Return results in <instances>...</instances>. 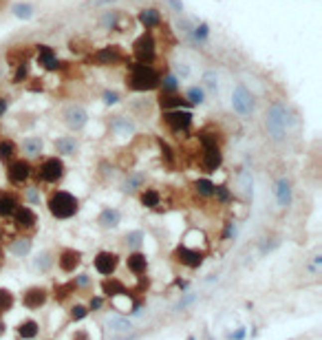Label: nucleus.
<instances>
[{
	"label": "nucleus",
	"instance_id": "obj_1",
	"mask_svg": "<svg viewBox=\"0 0 322 340\" xmlns=\"http://www.w3.org/2000/svg\"><path fill=\"white\" fill-rule=\"evenodd\" d=\"M47 208H49V212L53 219L64 221V219H71V216L78 214L80 201L71 192H66V190H53L47 199Z\"/></svg>",
	"mask_w": 322,
	"mask_h": 340
},
{
	"label": "nucleus",
	"instance_id": "obj_2",
	"mask_svg": "<svg viewBox=\"0 0 322 340\" xmlns=\"http://www.w3.org/2000/svg\"><path fill=\"white\" fill-rule=\"evenodd\" d=\"M128 86L132 91H155L159 89V75L150 64L135 62V64H130Z\"/></svg>",
	"mask_w": 322,
	"mask_h": 340
},
{
	"label": "nucleus",
	"instance_id": "obj_3",
	"mask_svg": "<svg viewBox=\"0 0 322 340\" xmlns=\"http://www.w3.org/2000/svg\"><path fill=\"white\" fill-rule=\"evenodd\" d=\"M267 133L272 135V139H283L285 133H287V108H285L280 102H276V104L269 106L267 111Z\"/></svg>",
	"mask_w": 322,
	"mask_h": 340
},
{
	"label": "nucleus",
	"instance_id": "obj_4",
	"mask_svg": "<svg viewBox=\"0 0 322 340\" xmlns=\"http://www.w3.org/2000/svg\"><path fill=\"white\" fill-rule=\"evenodd\" d=\"M35 179L42 183H58L64 177V162L60 157H47L35 168Z\"/></svg>",
	"mask_w": 322,
	"mask_h": 340
},
{
	"label": "nucleus",
	"instance_id": "obj_5",
	"mask_svg": "<svg viewBox=\"0 0 322 340\" xmlns=\"http://www.w3.org/2000/svg\"><path fill=\"white\" fill-rule=\"evenodd\" d=\"M172 259H175V263H179V265L197 270V267L203 265L206 256H203V252L192 250V247H188V245H177L175 250H172Z\"/></svg>",
	"mask_w": 322,
	"mask_h": 340
},
{
	"label": "nucleus",
	"instance_id": "obj_6",
	"mask_svg": "<svg viewBox=\"0 0 322 340\" xmlns=\"http://www.w3.org/2000/svg\"><path fill=\"white\" fill-rule=\"evenodd\" d=\"M33 174V166L29 159H13L7 168V179L11 181L13 185H22L31 179Z\"/></svg>",
	"mask_w": 322,
	"mask_h": 340
},
{
	"label": "nucleus",
	"instance_id": "obj_7",
	"mask_svg": "<svg viewBox=\"0 0 322 340\" xmlns=\"http://www.w3.org/2000/svg\"><path fill=\"white\" fill-rule=\"evenodd\" d=\"M93 267H95L97 274H102V276H113L115 270L119 267V254H117V252H110V250L97 252V256L93 259Z\"/></svg>",
	"mask_w": 322,
	"mask_h": 340
},
{
	"label": "nucleus",
	"instance_id": "obj_8",
	"mask_svg": "<svg viewBox=\"0 0 322 340\" xmlns=\"http://www.w3.org/2000/svg\"><path fill=\"white\" fill-rule=\"evenodd\" d=\"M163 122L172 133H186L192 126V113L183 111V108H175V111H168L163 115Z\"/></svg>",
	"mask_w": 322,
	"mask_h": 340
},
{
	"label": "nucleus",
	"instance_id": "obj_9",
	"mask_svg": "<svg viewBox=\"0 0 322 340\" xmlns=\"http://www.w3.org/2000/svg\"><path fill=\"white\" fill-rule=\"evenodd\" d=\"M232 108L238 113V115L247 117L249 113L254 111V97L252 93L245 89V84H236V89L232 93Z\"/></svg>",
	"mask_w": 322,
	"mask_h": 340
},
{
	"label": "nucleus",
	"instance_id": "obj_10",
	"mask_svg": "<svg viewBox=\"0 0 322 340\" xmlns=\"http://www.w3.org/2000/svg\"><path fill=\"white\" fill-rule=\"evenodd\" d=\"M132 51H135L137 62L150 64V62L155 60V40H152V35L150 33L139 35V38L135 40V44H132Z\"/></svg>",
	"mask_w": 322,
	"mask_h": 340
},
{
	"label": "nucleus",
	"instance_id": "obj_11",
	"mask_svg": "<svg viewBox=\"0 0 322 340\" xmlns=\"http://www.w3.org/2000/svg\"><path fill=\"white\" fill-rule=\"evenodd\" d=\"M55 263H58L60 272H64V274H73V272L82 265V252L73 250V247H64V250L58 254V261Z\"/></svg>",
	"mask_w": 322,
	"mask_h": 340
},
{
	"label": "nucleus",
	"instance_id": "obj_12",
	"mask_svg": "<svg viewBox=\"0 0 322 340\" xmlns=\"http://www.w3.org/2000/svg\"><path fill=\"white\" fill-rule=\"evenodd\" d=\"M201 168L206 172H216L223 164V153L221 146H201Z\"/></svg>",
	"mask_w": 322,
	"mask_h": 340
},
{
	"label": "nucleus",
	"instance_id": "obj_13",
	"mask_svg": "<svg viewBox=\"0 0 322 340\" xmlns=\"http://www.w3.org/2000/svg\"><path fill=\"white\" fill-rule=\"evenodd\" d=\"M13 228L20 230V232H29L35 228V223H38V216L29 205H18V210L13 212Z\"/></svg>",
	"mask_w": 322,
	"mask_h": 340
},
{
	"label": "nucleus",
	"instance_id": "obj_14",
	"mask_svg": "<svg viewBox=\"0 0 322 340\" xmlns=\"http://www.w3.org/2000/svg\"><path fill=\"white\" fill-rule=\"evenodd\" d=\"M47 301H49V290H44V287H40V285L29 287V290L22 294V305L27 309H40L47 305Z\"/></svg>",
	"mask_w": 322,
	"mask_h": 340
},
{
	"label": "nucleus",
	"instance_id": "obj_15",
	"mask_svg": "<svg viewBox=\"0 0 322 340\" xmlns=\"http://www.w3.org/2000/svg\"><path fill=\"white\" fill-rule=\"evenodd\" d=\"M64 124L71 128V131H82V128L86 126V122H89V115H86V111L82 106H69L64 111Z\"/></svg>",
	"mask_w": 322,
	"mask_h": 340
},
{
	"label": "nucleus",
	"instance_id": "obj_16",
	"mask_svg": "<svg viewBox=\"0 0 322 340\" xmlns=\"http://www.w3.org/2000/svg\"><path fill=\"white\" fill-rule=\"evenodd\" d=\"M102 294H104L108 301H113V298H117V296H126V294H130V290L119 281V278L106 276L104 281H102Z\"/></svg>",
	"mask_w": 322,
	"mask_h": 340
},
{
	"label": "nucleus",
	"instance_id": "obj_17",
	"mask_svg": "<svg viewBox=\"0 0 322 340\" xmlns=\"http://www.w3.org/2000/svg\"><path fill=\"white\" fill-rule=\"evenodd\" d=\"M93 62L97 66H115L121 62V51L117 46H104L93 55Z\"/></svg>",
	"mask_w": 322,
	"mask_h": 340
},
{
	"label": "nucleus",
	"instance_id": "obj_18",
	"mask_svg": "<svg viewBox=\"0 0 322 340\" xmlns=\"http://www.w3.org/2000/svg\"><path fill=\"white\" fill-rule=\"evenodd\" d=\"M274 194L276 201H278L280 208H289L291 205V197H294V188H291V181L287 177H280L274 185Z\"/></svg>",
	"mask_w": 322,
	"mask_h": 340
},
{
	"label": "nucleus",
	"instance_id": "obj_19",
	"mask_svg": "<svg viewBox=\"0 0 322 340\" xmlns=\"http://www.w3.org/2000/svg\"><path fill=\"white\" fill-rule=\"evenodd\" d=\"M126 267H128L130 274L144 276L146 272H148V256L144 254V252H139V250L130 252V254L126 256Z\"/></svg>",
	"mask_w": 322,
	"mask_h": 340
},
{
	"label": "nucleus",
	"instance_id": "obj_20",
	"mask_svg": "<svg viewBox=\"0 0 322 340\" xmlns=\"http://www.w3.org/2000/svg\"><path fill=\"white\" fill-rule=\"evenodd\" d=\"M20 201L16 194L7 192V190H0V219H11L13 212L18 210Z\"/></svg>",
	"mask_w": 322,
	"mask_h": 340
},
{
	"label": "nucleus",
	"instance_id": "obj_21",
	"mask_svg": "<svg viewBox=\"0 0 322 340\" xmlns=\"http://www.w3.org/2000/svg\"><path fill=\"white\" fill-rule=\"evenodd\" d=\"M38 62L47 71H55L58 66H62V62H58V58H55L53 49H51V46H44V44L38 46Z\"/></svg>",
	"mask_w": 322,
	"mask_h": 340
},
{
	"label": "nucleus",
	"instance_id": "obj_22",
	"mask_svg": "<svg viewBox=\"0 0 322 340\" xmlns=\"http://www.w3.org/2000/svg\"><path fill=\"white\" fill-rule=\"evenodd\" d=\"M159 106L163 108V111H175V108H186L188 102L186 97L177 95V93H159Z\"/></svg>",
	"mask_w": 322,
	"mask_h": 340
},
{
	"label": "nucleus",
	"instance_id": "obj_23",
	"mask_svg": "<svg viewBox=\"0 0 322 340\" xmlns=\"http://www.w3.org/2000/svg\"><path fill=\"white\" fill-rule=\"evenodd\" d=\"M119 221H121V214H119V210H115V208H104L100 212V216H97V223H100L104 230L117 228Z\"/></svg>",
	"mask_w": 322,
	"mask_h": 340
},
{
	"label": "nucleus",
	"instance_id": "obj_24",
	"mask_svg": "<svg viewBox=\"0 0 322 340\" xmlns=\"http://www.w3.org/2000/svg\"><path fill=\"white\" fill-rule=\"evenodd\" d=\"M75 292H78V287H75L73 278H71V281H66V283H55L53 292H51L49 296H53L58 303H64V301H69Z\"/></svg>",
	"mask_w": 322,
	"mask_h": 340
},
{
	"label": "nucleus",
	"instance_id": "obj_25",
	"mask_svg": "<svg viewBox=\"0 0 322 340\" xmlns=\"http://www.w3.org/2000/svg\"><path fill=\"white\" fill-rule=\"evenodd\" d=\"M9 252H11L13 256H18V259L27 256L29 252H31V239H29V236H18V239H11V241H9Z\"/></svg>",
	"mask_w": 322,
	"mask_h": 340
},
{
	"label": "nucleus",
	"instance_id": "obj_26",
	"mask_svg": "<svg viewBox=\"0 0 322 340\" xmlns=\"http://www.w3.org/2000/svg\"><path fill=\"white\" fill-rule=\"evenodd\" d=\"M18 336L22 338V340H33L35 336L40 334V325L35 323V321H31V318H27V321H22L18 325Z\"/></svg>",
	"mask_w": 322,
	"mask_h": 340
},
{
	"label": "nucleus",
	"instance_id": "obj_27",
	"mask_svg": "<svg viewBox=\"0 0 322 340\" xmlns=\"http://www.w3.org/2000/svg\"><path fill=\"white\" fill-rule=\"evenodd\" d=\"M20 148H22V153L27 155V157H40V153H42V139L40 137H24L22 144H20Z\"/></svg>",
	"mask_w": 322,
	"mask_h": 340
},
{
	"label": "nucleus",
	"instance_id": "obj_28",
	"mask_svg": "<svg viewBox=\"0 0 322 340\" xmlns=\"http://www.w3.org/2000/svg\"><path fill=\"white\" fill-rule=\"evenodd\" d=\"M139 22L144 24L146 29H152V27H159L161 24V13L157 11V9H141L139 11Z\"/></svg>",
	"mask_w": 322,
	"mask_h": 340
},
{
	"label": "nucleus",
	"instance_id": "obj_29",
	"mask_svg": "<svg viewBox=\"0 0 322 340\" xmlns=\"http://www.w3.org/2000/svg\"><path fill=\"white\" fill-rule=\"evenodd\" d=\"M53 263H55V259H51V252H40L33 259V270L40 272V274H47L51 267H53Z\"/></svg>",
	"mask_w": 322,
	"mask_h": 340
},
{
	"label": "nucleus",
	"instance_id": "obj_30",
	"mask_svg": "<svg viewBox=\"0 0 322 340\" xmlns=\"http://www.w3.org/2000/svg\"><path fill=\"white\" fill-rule=\"evenodd\" d=\"M75 148H78V142H75V137L64 135V137L55 139V151H58L60 155H73Z\"/></svg>",
	"mask_w": 322,
	"mask_h": 340
},
{
	"label": "nucleus",
	"instance_id": "obj_31",
	"mask_svg": "<svg viewBox=\"0 0 322 340\" xmlns=\"http://www.w3.org/2000/svg\"><path fill=\"white\" fill-rule=\"evenodd\" d=\"M159 201H161V194L157 192V190H152V188H146V190H141L139 192V203L144 205V208H157Z\"/></svg>",
	"mask_w": 322,
	"mask_h": 340
},
{
	"label": "nucleus",
	"instance_id": "obj_32",
	"mask_svg": "<svg viewBox=\"0 0 322 340\" xmlns=\"http://www.w3.org/2000/svg\"><path fill=\"white\" fill-rule=\"evenodd\" d=\"M16 305V296H13L11 290L7 287H0V316L7 312H11V307Z\"/></svg>",
	"mask_w": 322,
	"mask_h": 340
},
{
	"label": "nucleus",
	"instance_id": "obj_33",
	"mask_svg": "<svg viewBox=\"0 0 322 340\" xmlns=\"http://www.w3.org/2000/svg\"><path fill=\"white\" fill-rule=\"evenodd\" d=\"M18 153V146L11 142V139H2L0 142V162H11Z\"/></svg>",
	"mask_w": 322,
	"mask_h": 340
},
{
	"label": "nucleus",
	"instance_id": "obj_34",
	"mask_svg": "<svg viewBox=\"0 0 322 340\" xmlns=\"http://www.w3.org/2000/svg\"><path fill=\"white\" fill-rule=\"evenodd\" d=\"M108 329L115 334H121V332H128V329H132V323L128 321V318L124 316H113L108 318Z\"/></svg>",
	"mask_w": 322,
	"mask_h": 340
},
{
	"label": "nucleus",
	"instance_id": "obj_35",
	"mask_svg": "<svg viewBox=\"0 0 322 340\" xmlns=\"http://www.w3.org/2000/svg\"><path fill=\"white\" fill-rule=\"evenodd\" d=\"M144 239H146V236H144V232H141V230H132V232H128V234L124 236V243L128 247H132V252H135V250H139V247H141Z\"/></svg>",
	"mask_w": 322,
	"mask_h": 340
},
{
	"label": "nucleus",
	"instance_id": "obj_36",
	"mask_svg": "<svg viewBox=\"0 0 322 340\" xmlns=\"http://www.w3.org/2000/svg\"><path fill=\"white\" fill-rule=\"evenodd\" d=\"M214 188H216V183H212L210 179H197V181H194V190H197V194H201V197H212Z\"/></svg>",
	"mask_w": 322,
	"mask_h": 340
},
{
	"label": "nucleus",
	"instance_id": "obj_37",
	"mask_svg": "<svg viewBox=\"0 0 322 340\" xmlns=\"http://www.w3.org/2000/svg\"><path fill=\"white\" fill-rule=\"evenodd\" d=\"M89 314H91V312H89V307H86V305H82V303H75V305L69 309V318H71V321H73V323L84 321V318L89 316Z\"/></svg>",
	"mask_w": 322,
	"mask_h": 340
},
{
	"label": "nucleus",
	"instance_id": "obj_38",
	"mask_svg": "<svg viewBox=\"0 0 322 340\" xmlns=\"http://www.w3.org/2000/svg\"><path fill=\"white\" fill-rule=\"evenodd\" d=\"M206 100V93H203L201 86H192V89L186 91V102L188 104H203Z\"/></svg>",
	"mask_w": 322,
	"mask_h": 340
},
{
	"label": "nucleus",
	"instance_id": "obj_39",
	"mask_svg": "<svg viewBox=\"0 0 322 340\" xmlns=\"http://www.w3.org/2000/svg\"><path fill=\"white\" fill-rule=\"evenodd\" d=\"M238 185H241V190L245 194H252V174H249L247 170H243V172L238 174Z\"/></svg>",
	"mask_w": 322,
	"mask_h": 340
},
{
	"label": "nucleus",
	"instance_id": "obj_40",
	"mask_svg": "<svg viewBox=\"0 0 322 340\" xmlns=\"http://www.w3.org/2000/svg\"><path fill=\"white\" fill-rule=\"evenodd\" d=\"M216 73L214 71H208V73H203V86L210 91V93H216Z\"/></svg>",
	"mask_w": 322,
	"mask_h": 340
},
{
	"label": "nucleus",
	"instance_id": "obj_41",
	"mask_svg": "<svg viewBox=\"0 0 322 340\" xmlns=\"http://www.w3.org/2000/svg\"><path fill=\"white\" fill-rule=\"evenodd\" d=\"M157 144H159V148H161V157L166 159L168 164L175 162V153H172V148L168 146V142H163V139H157Z\"/></svg>",
	"mask_w": 322,
	"mask_h": 340
},
{
	"label": "nucleus",
	"instance_id": "obj_42",
	"mask_svg": "<svg viewBox=\"0 0 322 340\" xmlns=\"http://www.w3.org/2000/svg\"><path fill=\"white\" fill-rule=\"evenodd\" d=\"M212 197H216L218 203H227V201L232 199V194H229V190L225 188V185H216V188H214V194H212Z\"/></svg>",
	"mask_w": 322,
	"mask_h": 340
},
{
	"label": "nucleus",
	"instance_id": "obj_43",
	"mask_svg": "<svg viewBox=\"0 0 322 340\" xmlns=\"http://www.w3.org/2000/svg\"><path fill=\"white\" fill-rule=\"evenodd\" d=\"M163 86V93H177V77L175 75H166L163 82H159Z\"/></svg>",
	"mask_w": 322,
	"mask_h": 340
},
{
	"label": "nucleus",
	"instance_id": "obj_44",
	"mask_svg": "<svg viewBox=\"0 0 322 340\" xmlns=\"http://www.w3.org/2000/svg\"><path fill=\"white\" fill-rule=\"evenodd\" d=\"M13 11H16L18 18H31V15H33L31 4H16V7H13Z\"/></svg>",
	"mask_w": 322,
	"mask_h": 340
},
{
	"label": "nucleus",
	"instance_id": "obj_45",
	"mask_svg": "<svg viewBox=\"0 0 322 340\" xmlns=\"http://www.w3.org/2000/svg\"><path fill=\"white\" fill-rule=\"evenodd\" d=\"M73 283H75V287H78V290H84V287L91 285V276L82 272V274H78V276L73 278Z\"/></svg>",
	"mask_w": 322,
	"mask_h": 340
},
{
	"label": "nucleus",
	"instance_id": "obj_46",
	"mask_svg": "<svg viewBox=\"0 0 322 340\" xmlns=\"http://www.w3.org/2000/svg\"><path fill=\"white\" fill-rule=\"evenodd\" d=\"M194 298H197V296H194L192 292H186V296H183L181 301L177 303V307H175V309H177V312H179V309H186L188 305H190V303H194Z\"/></svg>",
	"mask_w": 322,
	"mask_h": 340
},
{
	"label": "nucleus",
	"instance_id": "obj_47",
	"mask_svg": "<svg viewBox=\"0 0 322 340\" xmlns=\"http://www.w3.org/2000/svg\"><path fill=\"white\" fill-rule=\"evenodd\" d=\"M117 18H119V13H117V11H108L104 18H102V24H104V27H115Z\"/></svg>",
	"mask_w": 322,
	"mask_h": 340
},
{
	"label": "nucleus",
	"instance_id": "obj_48",
	"mask_svg": "<svg viewBox=\"0 0 322 340\" xmlns=\"http://www.w3.org/2000/svg\"><path fill=\"white\" fill-rule=\"evenodd\" d=\"M24 77H27V64H24V62H20L18 64V69H16V73H13V82H22Z\"/></svg>",
	"mask_w": 322,
	"mask_h": 340
},
{
	"label": "nucleus",
	"instance_id": "obj_49",
	"mask_svg": "<svg viewBox=\"0 0 322 340\" xmlns=\"http://www.w3.org/2000/svg\"><path fill=\"white\" fill-rule=\"evenodd\" d=\"M141 181H144V177H141V174H135V177H130L128 181H126V190H135V188H139Z\"/></svg>",
	"mask_w": 322,
	"mask_h": 340
},
{
	"label": "nucleus",
	"instance_id": "obj_50",
	"mask_svg": "<svg viewBox=\"0 0 322 340\" xmlns=\"http://www.w3.org/2000/svg\"><path fill=\"white\" fill-rule=\"evenodd\" d=\"M113 128H121L124 133H132V124H130V122H126V120H121V117H119V120H115V122H113Z\"/></svg>",
	"mask_w": 322,
	"mask_h": 340
},
{
	"label": "nucleus",
	"instance_id": "obj_51",
	"mask_svg": "<svg viewBox=\"0 0 322 340\" xmlns=\"http://www.w3.org/2000/svg\"><path fill=\"white\" fill-rule=\"evenodd\" d=\"M102 305H104V298H102V296H93L89 301V312H97V309H102Z\"/></svg>",
	"mask_w": 322,
	"mask_h": 340
},
{
	"label": "nucleus",
	"instance_id": "obj_52",
	"mask_svg": "<svg viewBox=\"0 0 322 340\" xmlns=\"http://www.w3.org/2000/svg\"><path fill=\"white\" fill-rule=\"evenodd\" d=\"M104 102H106V104H117V102H119V93L106 91V93H104Z\"/></svg>",
	"mask_w": 322,
	"mask_h": 340
},
{
	"label": "nucleus",
	"instance_id": "obj_53",
	"mask_svg": "<svg viewBox=\"0 0 322 340\" xmlns=\"http://www.w3.org/2000/svg\"><path fill=\"white\" fill-rule=\"evenodd\" d=\"M194 35H197V40H206L208 38V24H199L197 31H194Z\"/></svg>",
	"mask_w": 322,
	"mask_h": 340
},
{
	"label": "nucleus",
	"instance_id": "obj_54",
	"mask_svg": "<svg viewBox=\"0 0 322 340\" xmlns=\"http://www.w3.org/2000/svg\"><path fill=\"white\" fill-rule=\"evenodd\" d=\"M232 234H234V223H227V225H225V230H223V239L227 241Z\"/></svg>",
	"mask_w": 322,
	"mask_h": 340
},
{
	"label": "nucleus",
	"instance_id": "obj_55",
	"mask_svg": "<svg viewBox=\"0 0 322 340\" xmlns=\"http://www.w3.org/2000/svg\"><path fill=\"white\" fill-rule=\"evenodd\" d=\"M73 340H89V332H84V329H80V332H75Z\"/></svg>",
	"mask_w": 322,
	"mask_h": 340
},
{
	"label": "nucleus",
	"instance_id": "obj_56",
	"mask_svg": "<svg viewBox=\"0 0 322 340\" xmlns=\"http://www.w3.org/2000/svg\"><path fill=\"white\" fill-rule=\"evenodd\" d=\"M245 338V329H238L236 334H232V340H243Z\"/></svg>",
	"mask_w": 322,
	"mask_h": 340
},
{
	"label": "nucleus",
	"instance_id": "obj_57",
	"mask_svg": "<svg viewBox=\"0 0 322 340\" xmlns=\"http://www.w3.org/2000/svg\"><path fill=\"white\" fill-rule=\"evenodd\" d=\"M27 197H29V201H38V192H35V188H31L27 192Z\"/></svg>",
	"mask_w": 322,
	"mask_h": 340
},
{
	"label": "nucleus",
	"instance_id": "obj_58",
	"mask_svg": "<svg viewBox=\"0 0 322 340\" xmlns=\"http://www.w3.org/2000/svg\"><path fill=\"white\" fill-rule=\"evenodd\" d=\"M4 111H7V100L0 97V115H4Z\"/></svg>",
	"mask_w": 322,
	"mask_h": 340
},
{
	"label": "nucleus",
	"instance_id": "obj_59",
	"mask_svg": "<svg viewBox=\"0 0 322 340\" xmlns=\"http://www.w3.org/2000/svg\"><path fill=\"white\" fill-rule=\"evenodd\" d=\"M175 285H177V287H181V290H186V287H188V283H186V281H181V278H177V281H175Z\"/></svg>",
	"mask_w": 322,
	"mask_h": 340
},
{
	"label": "nucleus",
	"instance_id": "obj_60",
	"mask_svg": "<svg viewBox=\"0 0 322 340\" xmlns=\"http://www.w3.org/2000/svg\"><path fill=\"white\" fill-rule=\"evenodd\" d=\"M168 2H170V4H172V7H175V9H177V11H181V2H179V0H168Z\"/></svg>",
	"mask_w": 322,
	"mask_h": 340
},
{
	"label": "nucleus",
	"instance_id": "obj_61",
	"mask_svg": "<svg viewBox=\"0 0 322 340\" xmlns=\"http://www.w3.org/2000/svg\"><path fill=\"white\" fill-rule=\"evenodd\" d=\"M4 332H7V325H4V321H2V318H0V336H2Z\"/></svg>",
	"mask_w": 322,
	"mask_h": 340
},
{
	"label": "nucleus",
	"instance_id": "obj_62",
	"mask_svg": "<svg viewBox=\"0 0 322 340\" xmlns=\"http://www.w3.org/2000/svg\"><path fill=\"white\" fill-rule=\"evenodd\" d=\"M0 265H2V247H0Z\"/></svg>",
	"mask_w": 322,
	"mask_h": 340
},
{
	"label": "nucleus",
	"instance_id": "obj_63",
	"mask_svg": "<svg viewBox=\"0 0 322 340\" xmlns=\"http://www.w3.org/2000/svg\"><path fill=\"white\" fill-rule=\"evenodd\" d=\"M190 340H194V338H190Z\"/></svg>",
	"mask_w": 322,
	"mask_h": 340
}]
</instances>
